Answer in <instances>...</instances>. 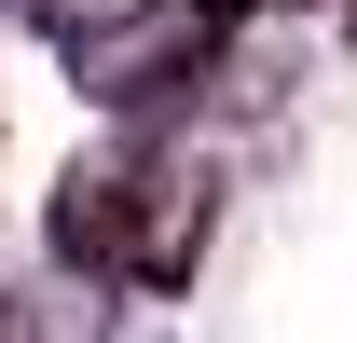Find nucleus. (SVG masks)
Listing matches in <instances>:
<instances>
[{
  "instance_id": "obj_1",
  "label": "nucleus",
  "mask_w": 357,
  "mask_h": 343,
  "mask_svg": "<svg viewBox=\"0 0 357 343\" xmlns=\"http://www.w3.org/2000/svg\"><path fill=\"white\" fill-rule=\"evenodd\" d=\"M206 55H220V28H206L192 0H151L124 28H83V42H69V83H83L96 110H165V96L206 83Z\"/></svg>"
},
{
  "instance_id": "obj_2",
  "label": "nucleus",
  "mask_w": 357,
  "mask_h": 343,
  "mask_svg": "<svg viewBox=\"0 0 357 343\" xmlns=\"http://www.w3.org/2000/svg\"><path fill=\"white\" fill-rule=\"evenodd\" d=\"M206 234H220V165L151 151V165H137V247H124V289H192Z\"/></svg>"
},
{
  "instance_id": "obj_3",
  "label": "nucleus",
  "mask_w": 357,
  "mask_h": 343,
  "mask_svg": "<svg viewBox=\"0 0 357 343\" xmlns=\"http://www.w3.org/2000/svg\"><path fill=\"white\" fill-rule=\"evenodd\" d=\"M42 247L69 261V275H124V247H137V165H69L55 178V206H42Z\"/></svg>"
},
{
  "instance_id": "obj_4",
  "label": "nucleus",
  "mask_w": 357,
  "mask_h": 343,
  "mask_svg": "<svg viewBox=\"0 0 357 343\" xmlns=\"http://www.w3.org/2000/svg\"><path fill=\"white\" fill-rule=\"evenodd\" d=\"M124 14H151V0H42L55 42H83V28H124Z\"/></svg>"
},
{
  "instance_id": "obj_5",
  "label": "nucleus",
  "mask_w": 357,
  "mask_h": 343,
  "mask_svg": "<svg viewBox=\"0 0 357 343\" xmlns=\"http://www.w3.org/2000/svg\"><path fill=\"white\" fill-rule=\"evenodd\" d=\"M192 14H206V28H220V42H234V28H248V14H261V0H192Z\"/></svg>"
},
{
  "instance_id": "obj_6",
  "label": "nucleus",
  "mask_w": 357,
  "mask_h": 343,
  "mask_svg": "<svg viewBox=\"0 0 357 343\" xmlns=\"http://www.w3.org/2000/svg\"><path fill=\"white\" fill-rule=\"evenodd\" d=\"M344 42H357V0H344Z\"/></svg>"
}]
</instances>
